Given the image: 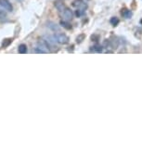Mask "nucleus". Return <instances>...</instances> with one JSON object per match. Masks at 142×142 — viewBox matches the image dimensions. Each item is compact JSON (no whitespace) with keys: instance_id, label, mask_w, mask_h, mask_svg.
I'll use <instances>...</instances> for the list:
<instances>
[{"instance_id":"nucleus-1","label":"nucleus","mask_w":142,"mask_h":142,"mask_svg":"<svg viewBox=\"0 0 142 142\" xmlns=\"http://www.w3.org/2000/svg\"><path fill=\"white\" fill-rule=\"evenodd\" d=\"M53 36L55 38L56 42L60 45H66L69 43V37L66 35H64V34H56Z\"/></svg>"},{"instance_id":"nucleus-2","label":"nucleus","mask_w":142,"mask_h":142,"mask_svg":"<svg viewBox=\"0 0 142 142\" xmlns=\"http://www.w3.org/2000/svg\"><path fill=\"white\" fill-rule=\"evenodd\" d=\"M0 7L9 12H11L13 10L12 5L9 0H0Z\"/></svg>"},{"instance_id":"nucleus-3","label":"nucleus","mask_w":142,"mask_h":142,"mask_svg":"<svg viewBox=\"0 0 142 142\" xmlns=\"http://www.w3.org/2000/svg\"><path fill=\"white\" fill-rule=\"evenodd\" d=\"M62 13H63V17H64V19L66 20L67 22L72 21L73 14V11L71 10V9H69V8H65L64 10L62 11Z\"/></svg>"},{"instance_id":"nucleus-4","label":"nucleus","mask_w":142,"mask_h":142,"mask_svg":"<svg viewBox=\"0 0 142 142\" xmlns=\"http://www.w3.org/2000/svg\"><path fill=\"white\" fill-rule=\"evenodd\" d=\"M47 27L48 29H50L51 31H53V32H60V27L58 25L56 22H47Z\"/></svg>"},{"instance_id":"nucleus-5","label":"nucleus","mask_w":142,"mask_h":142,"mask_svg":"<svg viewBox=\"0 0 142 142\" xmlns=\"http://www.w3.org/2000/svg\"><path fill=\"white\" fill-rule=\"evenodd\" d=\"M54 6L56 7V9H57L60 12H62L63 10H64V9L66 8L63 0H56V2L54 3Z\"/></svg>"},{"instance_id":"nucleus-6","label":"nucleus","mask_w":142,"mask_h":142,"mask_svg":"<svg viewBox=\"0 0 142 142\" xmlns=\"http://www.w3.org/2000/svg\"><path fill=\"white\" fill-rule=\"evenodd\" d=\"M110 46L112 47L113 49H116L117 47H118V46H119V40H118V38L114 37V36H112V37L110 38Z\"/></svg>"},{"instance_id":"nucleus-7","label":"nucleus","mask_w":142,"mask_h":142,"mask_svg":"<svg viewBox=\"0 0 142 142\" xmlns=\"http://www.w3.org/2000/svg\"><path fill=\"white\" fill-rule=\"evenodd\" d=\"M121 14H122L125 19H131V17H132V15H133L132 11L129 10H126V9H124V10L121 12Z\"/></svg>"},{"instance_id":"nucleus-8","label":"nucleus","mask_w":142,"mask_h":142,"mask_svg":"<svg viewBox=\"0 0 142 142\" xmlns=\"http://www.w3.org/2000/svg\"><path fill=\"white\" fill-rule=\"evenodd\" d=\"M18 51L19 53L21 54H25L27 52V46L24 44H22L19 46V48H18Z\"/></svg>"},{"instance_id":"nucleus-9","label":"nucleus","mask_w":142,"mask_h":142,"mask_svg":"<svg viewBox=\"0 0 142 142\" xmlns=\"http://www.w3.org/2000/svg\"><path fill=\"white\" fill-rule=\"evenodd\" d=\"M60 25L62 26L63 28L66 29V30H71L72 29V25L66 21H60Z\"/></svg>"},{"instance_id":"nucleus-10","label":"nucleus","mask_w":142,"mask_h":142,"mask_svg":"<svg viewBox=\"0 0 142 142\" xmlns=\"http://www.w3.org/2000/svg\"><path fill=\"white\" fill-rule=\"evenodd\" d=\"M110 24L112 26H116L119 24V22H120V21H119V19L117 18V17H112L111 19L110 20Z\"/></svg>"},{"instance_id":"nucleus-11","label":"nucleus","mask_w":142,"mask_h":142,"mask_svg":"<svg viewBox=\"0 0 142 142\" xmlns=\"http://www.w3.org/2000/svg\"><path fill=\"white\" fill-rule=\"evenodd\" d=\"M11 42H12V39H10V38H8V39H5L2 43V47L4 48H6L7 47H9L10 44H11Z\"/></svg>"},{"instance_id":"nucleus-12","label":"nucleus","mask_w":142,"mask_h":142,"mask_svg":"<svg viewBox=\"0 0 142 142\" xmlns=\"http://www.w3.org/2000/svg\"><path fill=\"white\" fill-rule=\"evenodd\" d=\"M85 34H81V35H79L77 37H76V42L78 43V44H80V43H82L84 40H85Z\"/></svg>"},{"instance_id":"nucleus-13","label":"nucleus","mask_w":142,"mask_h":142,"mask_svg":"<svg viewBox=\"0 0 142 142\" xmlns=\"http://www.w3.org/2000/svg\"><path fill=\"white\" fill-rule=\"evenodd\" d=\"M102 46H99V45H96V46H94L93 47V50L96 51V52H98V53H100V52H102Z\"/></svg>"},{"instance_id":"nucleus-14","label":"nucleus","mask_w":142,"mask_h":142,"mask_svg":"<svg viewBox=\"0 0 142 142\" xmlns=\"http://www.w3.org/2000/svg\"><path fill=\"white\" fill-rule=\"evenodd\" d=\"M7 18V13H6V11L4 10V9L2 10L1 8H0V20H5Z\"/></svg>"},{"instance_id":"nucleus-15","label":"nucleus","mask_w":142,"mask_h":142,"mask_svg":"<svg viewBox=\"0 0 142 142\" xmlns=\"http://www.w3.org/2000/svg\"><path fill=\"white\" fill-rule=\"evenodd\" d=\"M83 3V0H74L73 2V6L74 8H79V7L82 5Z\"/></svg>"},{"instance_id":"nucleus-16","label":"nucleus","mask_w":142,"mask_h":142,"mask_svg":"<svg viewBox=\"0 0 142 142\" xmlns=\"http://www.w3.org/2000/svg\"><path fill=\"white\" fill-rule=\"evenodd\" d=\"M110 46V40L109 39H105L103 43H102V47H104V48H108Z\"/></svg>"},{"instance_id":"nucleus-17","label":"nucleus","mask_w":142,"mask_h":142,"mask_svg":"<svg viewBox=\"0 0 142 142\" xmlns=\"http://www.w3.org/2000/svg\"><path fill=\"white\" fill-rule=\"evenodd\" d=\"M91 40L92 41H95V42H97L99 40V35H93L91 36Z\"/></svg>"},{"instance_id":"nucleus-18","label":"nucleus","mask_w":142,"mask_h":142,"mask_svg":"<svg viewBox=\"0 0 142 142\" xmlns=\"http://www.w3.org/2000/svg\"><path fill=\"white\" fill-rule=\"evenodd\" d=\"M35 51L36 52V53H39V54H46V52H45L44 50H42V49H40L39 47H35Z\"/></svg>"},{"instance_id":"nucleus-19","label":"nucleus","mask_w":142,"mask_h":142,"mask_svg":"<svg viewBox=\"0 0 142 142\" xmlns=\"http://www.w3.org/2000/svg\"><path fill=\"white\" fill-rule=\"evenodd\" d=\"M81 14H82V11L80 10H76V12H75V15L77 16V17H80L81 16Z\"/></svg>"}]
</instances>
